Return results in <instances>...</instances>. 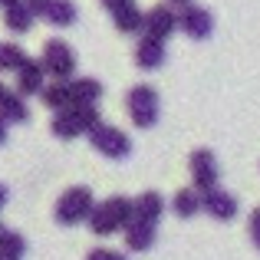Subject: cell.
<instances>
[{"label":"cell","mask_w":260,"mask_h":260,"mask_svg":"<svg viewBox=\"0 0 260 260\" xmlns=\"http://www.w3.org/2000/svg\"><path fill=\"white\" fill-rule=\"evenodd\" d=\"M132 217H135L132 198L112 194V198H106L102 204L92 208V214H89V231H92L95 237H109V234H115V231H125Z\"/></svg>","instance_id":"obj_1"},{"label":"cell","mask_w":260,"mask_h":260,"mask_svg":"<svg viewBox=\"0 0 260 260\" xmlns=\"http://www.w3.org/2000/svg\"><path fill=\"white\" fill-rule=\"evenodd\" d=\"M92 208H95L92 191H89L86 184H73V188H66L63 194H59L56 211H53V214H56V224H63V228H73V224L89 221Z\"/></svg>","instance_id":"obj_2"},{"label":"cell","mask_w":260,"mask_h":260,"mask_svg":"<svg viewBox=\"0 0 260 260\" xmlns=\"http://www.w3.org/2000/svg\"><path fill=\"white\" fill-rule=\"evenodd\" d=\"M40 66H43L46 76H53V83H70L73 73H76V53L66 40H46L43 53H40Z\"/></svg>","instance_id":"obj_3"},{"label":"cell","mask_w":260,"mask_h":260,"mask_svg":"<svg viewBox=\"0 0 260 260\" xmlns=\"http://www.w3.org/2000/svg\"><path fill=\"white\" fill-rule=\"evenodd\" d=\"M99 109L95 106H70L63 112H56L53 119V135L56 139H79V135H89L95 125H99Z\"/></svg>","instance_id":"obj_4"},{"label":"cell","mask_w":260,"mask_h":260,"mask_svg":"<svg viewBox=\"0 0 260 260\" xmlns=\"http://www.w3.org/2000/svg\"><path fill=\"white\" fill-rule=\"evenodd\" d=\"M125 109L135 128H152L158 122V92L148 83H135L125 92Z\"/></svg>","instance_id":"obj_5"},{"label":"cell","mask_w":260,"mask_h":260,"mask_svg":"<svg viewBox=\"0 0 260 260\" xmlns=\"http://www.w3.org/2000/svg\"><path fill=\"white\" fill-rule=\"evenodd\" d=\"M89 142H92V148L99 155H106V158H128V152H132V142H128V135L122 132V128L109 125V122H99V125L89 132Z\"/></svg>","instance_id":"obj_6"},{"label":"cell","mask_w":260,"mask_h":260,"mask_svg":"<svg viewBox=\"0 0 260 260\" xmlns=\"http://www.w3.org/2000/svg\"><path fill=\"white\" fill-rule=\"evenodd\" d=\"M191 188L198 191V194H204V191L217 188V178H221V172H217V158L211 148H198V152H191Z\"/></svg>","instance_id":"obj_7"},{"label":"cell","mask_w":260,"mask_h":260,"mask_svg":"<svg viewBox=\"0 0 260 260\" xmlns=\"http://www.w3.org/2000/svg\"><path fill=\"white\" fill-rule=\"evenodd\" d=\"M175 30H178V13L168 4H155L152 10L142 13V37H152L165 43Z\"/></svg>","instance_id":"obj_8"},{"label":"cell","mask_w":260,"mask_h":260,"mask_svg":"<svg viewBox=\"0 0 260 260\" xmlns=\"http://www.w3.org/2000/svg\"><path fill=\"white\" fill-rule=\"evenodd\" d=\"M33 17H43L53 26H73L76 23V4L73 0H23Z\"/></svg>","instance_id":"obj_9"},{"label":"cell","mask_w":260,"mask_h":260,"mask_svg":"<svg viewBox=\"0 0 260 260\" xmlns=\"http://www.w3.org/2000/svg\"><path fill=\"white\" fill-rule=\"evenodd\" d=\"M178 30L191 40H208L211 30H214V17L208 13V7H198V4H188L178 10Z\"/></svg>","instance_id":"obj_10"},{"label":"cell","mask_w":260,"mask_h":260,"mask_svg":"<svg viewBox=\"0 0 260 260\" xmlns=\"http://www.w3.org/2000/svg\"><path fill=\"white\" fill-rule=\"evenodd\" d=\"M201 211H208L214 221H231L237 214V198L224 188H211L201 194Z\"/></svg>","instance_id":"obj_11"},{"label":"cell","mask_w":260,"mask_h":260,"mask_svg":"<svg viewBox=\"0 0 260 260\" xmlns=\"http://www.w3.org/2000/svg\"><path fill=\"white\" fill-rule=\"evenodd\" d=\"M46 86V73L40 66V59H26L23 66L17 70V95H40Z\"/></svg>","instance_id":"obj_12"},{"label":"cell","mask_w":260,"mask_h":260,"mask_svg":"<svg viewBox=\"0 0 260 260\" xmlns=\"http://www.w3.org/2000/svg\"><path fill=\"white\" fill-rule=\"evenodd\" d=\"M165 56H168V50H165V43H161V40L142 37L139 46H135V66H139V70H145V73L158 70V66L165 63Z\"/></svg>","instance_id":"obj_13"},{"label":"cell","mask_w":260,"mask_h":260,"mask_svg":"<svg viewBox=\"0 0 260 260\" xmlns=\"http://www.w3.org/2000/svg\"><path fill=\"white\" fill-rule=\"evenodd\" d=\"M70 89V106H95L102 99V83L92 76H76L66 83Z\"/></svg>","instance_id":"obj_14"},{"label":"cell","mask_w":260,"mask_h":260,"mask_svg":"<svg viewBox=\"0 0 260 260\" xmlns=\"http://www.w3.org/2000/svg\"><path fill=\"white\" fill-rule=\"evenodd\" d=\"M132 211H135V221L158 224V217L165 214V198H161L158 191H142V194L132 201Z\"/></svg>","instance_id":"obj_15"},{"label":"cell","mask_w":260,"mask_h":260,"mask_svg":"<svg viewBox=\"0 0 260 260\" xmlns=\"http://www.w3.org/2000/svg\"><path fill=\"white\" fill-rule=\"evenodd\" d=\"M0 119L10 125V122H26L30 119V106H26L23 95H17L13 89H7L0 83Z\"/></svg>","instance_id":"obj_16"},{"label":"cell","mask_w":260,"mask_h":260,"mask_svg":"<svg viewBox=\"0 0 260 260\" xmlns=\"http://www.w3.org/2000/svg\"><path fill=\"white\" fill-rule=\"evenodd\" d=\"M155 244V224H145V221H128L125 228V250H148Z\"/></svg>","instance_id":"obj_17"},{"label":"cell","mask_w":260,"mask_h":260,"mask_svg":"<svg viewBox=\"0 0 260 260\" xmlns=\"http://www.w3.org/2000/svg\"><path fill=\"white\" fill-rule=\"evenodd\" d=\"M112 17V23H115V30L119 33H125V37H135V33H142V10H139V4H125V7H119L115 13H109Z\"/></svg>","instance_id":"obj_18"},{"label":"cell","mask_w":260,"mask_h":260,"mask_svg":"<svg viewBox=\"0 0 260 260\" xmlns=\"http://www.w3.org/2000/svg\"><path fill=\"white\" fill-rule=\"evenodd\" d=\"M172 211L178 217H194L198 211H201V194H198L194 188H181V191H175V198H172Z\"/></svg>","instance_id":"obj_19"},{"label":"cell","mask_w":260,"mask_h":260,"mask_svg":"<svg viewBox=\"0 0 260 260\" xmlns=\"http://www.w3.org/2000/svg\"><path fill=\"white\" fill-rule=\"evenodd\" d=\"M23 254H26V237L4 228V234H0V260H20Z\"/></svg>","instance_id":"obj_20"},{"label":"cell","mask_w":260,"mask_h":260,"mask_svg":"<svg viewBox=\"0 0 260 260\" xmlns=\"http://www.w3.org/2000/svg\"><path fill=\"white\" fill-rule=\"evenodd\" d=\"M33 13L26 10V4H20V7H10V10L4 13V26L10 33H30V26H33Z\"/></svg>","instance_id":"obj_21"},{"label":"cell","mask_w":260,"mask_h":260,"mask_svg":"<svg viewBox=\"0 0 260 260\" xmlns=\"http://www.w3.org/2000/svg\"><path fill=\"white\" fill-rule=\"evenodd\" d=\"M40 99H43L46 109H56V112H63V109H70V89H66V83H50V86H43Z\"/></svg>","instance_id":"obj_22"},{"label":"cell","mask_w":260,"mask_h":260,"mask_svg":"<svg viewBox=\"0 0 260 260\" xmlns=\"http://www.w3.org/2000/svg\"><path fill=\"white\" fill-rule=\"evenodd\" d=\"M26 59L30 56H26L17 43H0V73H17Z\"/></svg>","instance_id":"obj_23"},{"label":"cell","mask_w":260,"mask_h":260,"mask_svg":"<svg viewBox=\"0 0 260 260\" xmlns=\"http://www.w3.org/2000/svg\"><path fill=\"white\" fill-rule=\"evenodd\" d=\"M86 260H128L122 250H112V247H92L86 254Z\"/></svg>","instance_id":"obj_24"},{"label":"cell","mask_w":260,"mask_h":260,"mask_svg":"<svg viewBox=\"0 0 260 260\" xmlns=\"http://www.w3.org/2000/svg\"><path fill=\"white\" fill-rule=\"evenodd\" d=\"M247 231H250V241H254V247L260 250V208L250 211V221H247Z\"/></svg>","instance_id":"obj_25"},{"label":"cell","mask_w":260,"mask_h":260,"mask_svg":"<svg viewBox=\"0 0 260 260\" xmlns=\"http://www.w3.org/2000/svg\"><path fill=\"white\" fill-rule=\"evenodd\" d=\"M99 4H102V7H106V10H109V13H115V10H119V7H125V4H132V0H99Z\"/></svg>","instance_id":"obj_26"},{"label":"cell","mask_w":260,"mask_h":260,"mask_svg":"<svg viewBox=\"0 0 260 260\" xmlns=\"http://www.w3.org/2000/svg\"><path fill=\"white\" fill-rule=\"evenodd\" d=\"M23 4V0H0V7H4V10H10V7H20Z\"/></svg>","instance_id":"obj_27"},{"label":"cell","mask_w":260,"mask_h":260,"mask_svg":"<svg viewBox=\"0 0 260 260\" xmlns=\"http://www.w3.org/2000/svg\"><path fill=\"white\" fill-rule=\"evenodd\" d=\"M7 194H10V191H7V184L0 181V208H4V204H7Z\"/></svg>","instance_id":"obj_28"},{"label":"cell","mask_w":260,"mask_h":260,"mask_svg":"<svg viewBox=\"0 0 260 260\" xmlns=\"http://www.w3.org/2000/svg\"><path fill=\"white\" fill-rule=\"evenodd\" d=\"M191 0H168V7H178V10H181V7H188Z\"/></svg>","instance_id":"obj_29"},{"label":"cell","mask_w":260,"mask_h":260,"mask_svg":"<svg viewBox=\"0 0 260 260\" xmlns=\"http://www.w3.org/2000/svg\"><path fill=\"white\" fill-rule=\"evenodd\" d=\"M4 142H7V122L0 119V145H4Z\"/></svg>","instance_id":"obj_30"},{"label":"cell","mask_w":260,"mask_h":260,"mask_svg":"<svg viewBox=\"0 0 260 260\" xmlns=\"http://www.w3.org/2000/svg\"><path fill=\"white\" fill-rule=\"evenodd\" d=\"M0 234H4V224H0Z\"/></svg>","instance_id":"obj_31"}]
</instances>
